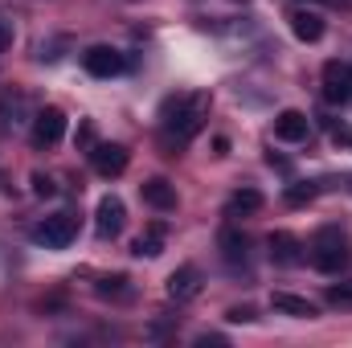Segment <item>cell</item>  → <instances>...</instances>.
Listing matches in <instances>:
<instances>
[{"instance_id":"6da1fadb","label":"cell","mask_w":352,"mask_h":348,"mask_svg":"<svg viewBox=\"0 0 352 348\" xmlns=\"http://www.w3.org/2000/svg\"><path fill=\"white\" fill-rule=\"evenodd\" d=\"M205 115H209V94L197 90V94H176L160 107V123H164V144H188L201 127H205Z\"/></svg>"},{"instance_id":"7a4b0ae2","label":"cell","mask_w":352,"mask_h":348,"mask_svg":"<svg viewBox=\"0 0 352 348\" xmlns=\"http://www.w3.org/2000/svg\"><path fill=\"white\" fill-rule=\"evenodd\" d=\"M344 262H349V242L336 230H320V238L311 246V266L324 270V274H336Z\"/></svg>"},{"instance_id":"3957f363","label":"cell","mask_w":352,"mask_h":348,"mask_svg":"<svg viewBox=\"0 0 352 348\" xmlns=\"http://www.w3.org/2000/svg\"><path fill=\"white\" fill-rule=\"evenodd\" d=\"M74 234H78L74 213H54V217H45V221L33 230V242H41L45 250H66V246L74 242Z\"/></svg>"},{"instance_id":"277c9868","label":"cell","mask_w":352,"mask_h":348,"mask_svg":"<svg viewBox=\"0 0 352 348\" xmlns=\"http://www.w3.org/2000/svg\"><path fill=\"white\" fill-rule=\"evenodd\" d=\"M123 226H127L123 201H119V197H102V201H98V213H94V234H98L102 242H111V238L123 234Z\"/></svg>"},{"instance_id":"5b68a950","label":"cell","mask_w":352,"mask_h":348,"mask_svg":"<svg viewBox=\"0 0 352 348\" xmlns=\"http://www.w3.org/2000/svg\"><path fill=\"white\" fill-rule=\"evenodd\" d=\"M62 135H66V115H62L58 107H45V111L33 115V144H37V148H50V144H58Z\"/></svg>"},{"instance_id":"8992f818","label":"cell","mask_w":352,"mask_h":348,"mask_svg":"<svg viewBox=\"0 0 352 348\" xmlns=\"http://www.w3.org/2000/svg\"><path fill=\"white\" fill-rule=\"evenodd\" d=\"M82 66H87V74H94V78H115L123 70V54L111 50V45H90L87 54H82Z\"/></svg>"},{"instance_id":"52a82bcc","label":"cell","mask_w":352,"mask_h":348,"mask_svg":"<svg viewBox=\"0 0 352 348\" xmlns=\"http://www.w3.org/2000/svg\"><path fill=\"white\" fill-rule=\"evenodd\" d=\"M324 98L328 102H352V66H344V62L324 66Z\"/></svg>"},{"instance_id":"ba28073f","label":"cell","mask_w":352,"mask_h":348,"mask_svg":"<svg viewBox=\"0 0 352 348\" xmlns=\"http://www.w3.org/2000/svg\"><path fill=\"white\" fill-rule=\"evenodd\" d=\"M90 160H94V173L98 176H119L127 168V148L123 144H98L90 152Z\"/></svg>"},{"instance_id":"9c48e42d","label":"cell","mask_w":352,"mask_h":348,"mask_svg":"<svg viewBox=\"0 0 352 348\" xmlns=\"http://www.w3.org/2000/svg\"><path fill=\"white\" fill-rule=\"evenodd\" d=\"M270 259L278 262V266H299L303 262V242L295 234L278 230V234H270Z\"/></svg>"},{"instance_id":"30bf717a","label":"cell","mask_w":352,"mask_h":348,"mask_svg":"<svg viewBox=\"0 0 352 348\" xmlns=\"http://www.w3.org/2000/svg\"><path fill=\"white\" fill-rule=\"evenodd\" d=\"M168 295H173L176 303L197 299V295H201V270H197V266H180V270H173V279H168Z\"/></svg>"},{"instance_id":"8fae6325","label":"cell","mask_w":352,"mask_h":348,"mask_svg":"<svg viewBox=\"0 0 352 348\" xmlns=\"http://www.w3.org/2000/svg\"><path fill=\"white\" fill-rule=\"evenodd\" d=\"M270 307H274V312H283V316H295V320H316V316H320L311 299L291 295V291H274V295H270Z\"/></svg>"},{"instance_id":"7c38bea8","label":"cell","mask_w":352,"mask_h":348,"mask_svg":"<svg viewBox=\"0 0 352 348\" xmlns=\"http://www.w3.org/2000/svg\"><path fill=\"white\" fill-rule=\"evenodd\" d=\"M307 115L303 111H283L278 119H274V135L278 140H287V144H299V140H307Z\"/></svg>"},{"instance_id":"4fadbf2b","label":"cell","mask_w":352,"mask_h":348,"mask_svg":"<svg viewBox=\"0 0 352 348\" xmlns=\"http://www.w3.org/2000/svg\"><path fill=\"white\" fill-rule=\"evenodd\" d=\"M140 193H144V201H148L152 209H160V213L176 209V188L168 180H148V184H140Z\"/></svg>"},{"instance_id":"5bb4252c","label":"cell","mask_w":352,"mask_h":348,"mask_svg":"<svg viewBox=\"0 0 352 348\" xmlns=\"http://www.w3.org/2000/svg\"><path fill=\"white\" fill-rule=\"evenodd\" d=\"M291 29H295L299 41H320V37H324V17L299 8V12H291Z\"/></svg>"},{"instance_id":"9a60e30c","label":"cell","mask_w":352,"mask_h":348,"mask_svg":"<svg viewBox=\"0 0 352 348\" xmlns=\"http://www.w3.org/2000/svg\"><path fill=\"white\" fill-rule=\"evenodd\" d=\"M263 209V193L258 188H238L230 197V213H258Z\"/></svg>"},{"instance_id":"2e32d148","label":"cell","mask_w":352,"mask_h":348,"mask_svg":"<svg viewBox=\"0 0 352 348\" xmlns=\"http://www.w3.org/2000/svg\"><path fill=\"white\" fill-rule=\"evenodd\" d=\"M221 254L230 262H242L246 259V238L238 230H221Z\"/></svg>"},{"instance_id":"e0dca14e","label":"cell","mask_w":352,"mask_h":348,"mask_svg":"<svg viewBox=\"0 0 352 348\" xmlns=\"http://www.w3.org/2000/svg\"><path fill=\"white\" fill-rule=\"evenodd\" d=\"M160 250H164V234H160V230H152L148 238L135 242V254H140V259H156Z\"/></svg>"},{"instance_id":"ac0fdd59","label":"cell","mask_w":352,"mask_h":348,"mask_svg":"<svg viewBox=\"0 0 352 348\" xmlns=\"http://www.w3.org/2000/svg\"><path fill=\"white\" fill-rule=\"evenodd\" d=\"M316 197V184H291L287 188V205H307Z\"/></svg>"},{"instance_id":"d6986e66","label":"cell","mask_w":352,"mask_h":348,"mask_svg":"<svg viewBox=\"0 0 352 348\" xmlns=\"http://www.w3.org/2000/svg\"><path fill=\"white\" fill-rule=\"evenodd\" d=\"M328 303L332 307H352V287H328Z\"/></svg>"},{"instance_id":"ffe728a7","label":"cell","mask_w":352,"mask_h":348,"mask_svg":"<svg viewBox=\"0 0 352 348\" xmlns=\"http://www.w3.org/2000/svg\"><path fill=\"white\" fill-rule=\"evenodd\" d=\"M33 193H37V197H54V193H58V184H54V180H50V176H33Z\"/></svg>"},{"instance_id":"44dd1931","label":"cell","mask_w":352,"mask_h":348,"mask_svg":"<svg viewBox=\"0 0 352 348\" xmlns=\"http://www.w3.org/2000/svg\"><path fill=\"white\" fill-rule=\"evenodd\" d=\"M123 283H127V279H123V274H115V279H102V287H98V291H102V295H123Z\"/></svg>"},{"instance_id":"7402d4cb","label":"cell","mask_w":352,"mask_h":348,"mask_svg":"<svg viewBox=\"0 0 352 348\" xmlns=\"http://www.w3.org/2000/svg\"><path fill=\"white\" fill-rule=\"evenodd\" d=\"M226 320H234V324H246V320H254V312H250V307H230V312H226Z\"/></svg>"}]
</instances>
